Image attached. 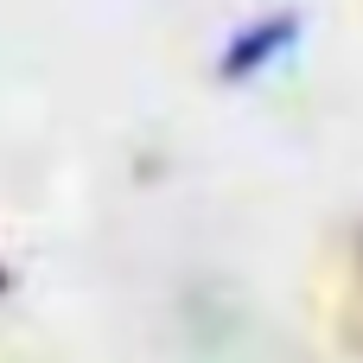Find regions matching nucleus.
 Segmentation results:
<instances>
[{
	"instance_id": "f257e3e1",
	"label": "nucleus",
	"mask_w": 363,
	"mask_h": 363,
	"mask_svg": "<svg viewBox=\"0 0 363 363\" xmlns=\"http://www.w3.org/2000/svg\"><path fill=\"white\" fill-rule=\"evenodd\" d=\"M294 45H300V13H268V19L242 26V32L223 45L217 77H223V83H249V77H262L274 57H287Z\"/></svg>"
}]
</instances>
